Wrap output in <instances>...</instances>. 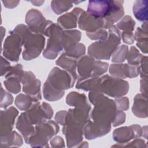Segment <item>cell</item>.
I'll return each instance as SVG.
<instances>
[{"instance_id":"cb8c5ba5","label":"cell","mask_w":148,"mask_h":148,"mask_svg":"<svg viewBox=\"0 0 148 148\" xmlns=\"http://www.w3.org/2000/svg\"><path fill=\"white\" fill-rule=\"evenodd\" d=\"M43 95L46 99L48 101H57L61 98L64 94V91H59L53 88L46 81L43 86Z\"/></svg>"},{"instance_id":"5b68a950","label":"cell","mask_w":148,"mask_h":148,"mask_svg":"<svg viewBox=\"0 0 148 148\" xmlns=\"http://www.w3.org/2000/svg\"><path fill=\"white\" fill-rule=\"evenodd\" d=\"M76 79L77 75L55 67L50 72L46 82L55 89L64 91L72 87Z\"/></svg>"},{"instance_id":"4fadbf2b","label":"cell","mask_w":148,"mask_h":148,"mask_svg":"<svg viewBox=\"0 0 148 148\" xmlns=\"http://www.w3.org/2000/svg\"><path fill=\"white\" fill-rule=\"evenodd\" d=\"M111 10V1H90L87 12L97 18L108 17Z\"/></svg>"},{"instance_id":"8d00e7d4","label":"cell","mask_w":148,"mask_h":148,"mask_svg":"<svg viewBox=\"0 0 148 148\" xmlns=\"http://www.w3.org/2000/svg\"><path fill=\"white\" fill-rule=\"evenodd\" d=\"M66 113H67L66 111L62 110V111L58 112L56 114V116L55 117V120L57 123H60L62 125H64Z\"/></svg>"},{"instance_id":"4316f807","label":"cell","mask_w":148,"mask_h":148,"mask_svg":"<svg viewBox=\"0 0 148 148\" xmlns=\"http://www.w3.org/2000/svg\"><path fill=\"white\" fill-rule=\"evenodd\" d=\"M135 25V22L129 16H125L117 24V28L124 32H131L134 29Z\"/></svg>"},{"instance_id":"ba28073f","label":"cell","mask_w":148,"mask_h":148,"mask_svg":"<svg viewBox=\"0 0 148 148\" xmlns=\"http://www.w3.org/2000/svg\"><path fill=\"white\" fill-rule=\"evenodd\" d=\"M4 43L3 54L5 57L12 61H17L23 45L22 37L18 34L10 32Z\"/></svg>"},{"instance_id":"603a6c76","label":"cell","mask_w":148,"mask_h":148,"mask_svg":"<svg viewBox=\"0 0 148 148\" xmlns=\"http://www.w3.org/2000/svg\"><path fill=\"white\" fill-rule=\"evenodd\" d=\"M56 64L66 71L77 75L76 72V67L77 65L76 59L69 57L64 53L57 60Z\"/></svg>"},{"instance_id":"8fae6325","label":"cell","mask_w":148,"mask_h":148,"mask_svg":"<svg viewBox=\"0 0 148 148\" xmlns=\"http://www.w3.org/2000/svg\"><path fill=\"white\" fill-rule=\"evenodd\" d=\"M110 73L114 77L119 79L135 77L140 73L139 65L125 64H112L109 69Z\"/></svg>"},{"instance_id":"83f0119b","label":"cell","mask_w":148,"mask_h":148,"mask_svg":"<svg viewBox=\"0 0 148 148\" xmlns=\"http://www.w3.org/2000/svg\"><path fill=\"white\" fill-rule=\"evenodd\" d=\"M64 53L66 56L72 57L75 59H77L85 53L86 48L84 45L82 43H76L70 47L65 50Z\"/></svg>"},{"instance_id":"d6a6232c","label":"cell","mask_w":148,"mask_h":148,"mask_svg":"<svg viewBox=\"0 0 148 148\" xmlns=\"http://www.w3.org/2000/svg\"><path fill=\"white\" fill-rule=\"evenodd\" d=\"M125 120V114L122 110H116V114L112 121L113 126H118L123 124Z\"/></svg>"},{"instance_id":"1f68e13d","label":"cell","mask_w":148,"mask_h":148,"mask_svg":"<svg viewBox=\"0 0 148 148\" xmlns=\"http://www.w3.org/2000/svg\"><path fill=\"white\" fill-rule=\"evenodd\" d=\"M117 98L114 102L116 104V109L119 110H126L128 109L129 102L128 99L127 97H119Z\"/></svg>"},{"instance_id":"9c48e42d","label":"cell","mask_w":148,"mask_h":148,"mask_svg":"<svg viewBox=\"0 0 148 148\" xmlns=\"http://www.w3.org/2000/svg\"><path fill=\"white\" fill-rule=\"evenodd\" d=\"M78 24L80 29L86 31L87 32H92L99 29H105L103 18L95 17L84 11L78 18Z\"/></svg>"},{"instance_id":"f546056e","label":"cell","mask_w":148,"mask_h":148,"mask_svg":"<svg viewBox=\"0 0 148 148\" xmlns=\"http://www.w3.org/2000/svg\"><path fill=\"white\" fill-rule=\"evenodd\" d=\"M128 53L127 46L121 45V46H118L114 51V54L112 58V61L114 62H123L127 58Z\"/></svg>"},{"instance_id":"74e56055","label":"cell","mask_w":148,"mask_h":148,"mask_svg":"<svg viewBox=\"0 0 148 148\" xmlns=\"http://www.w3.org/2000/svg\"><path fill=\"white\" fill-rule=\"evenodd\" d=\"M140 80V90L143 95L147 97V78H142Z\"/></svg>"},{"instance_id":"484cf974","label":"cell","mask_w":148,"mask_h":148,"mask_svg":"<svg viewBox=\"0 0 148 148\" xmlns=\"http://www.w3.org/2000/svg\"><path fill=\"white\" fill-rule=\"evenodd\" d=\"M73 3H75V1H52L51 2V7L54 13L60 14L71 8Z\"/></svg>"},{"instance_id":"d590c367","label":"cell","mask_w":148,"mask_h":148,"mask_svg":"<svg viewBox=\"0 0 148 148\" xmlns=\"http://www.w3.org/2000/svg\"><path fill=\"white\" fill-rule=\"evenodd\" d=\"M121 37L124 43L127 44H132L134 42V34L132 32H123Z\"/></svg>"},{"instance_id":"d4e9b609","label":"cell","mask_w":148,"mask_h":148,"mask_svg":"<svg viewBox=\"0 0 148 148\" xmlns=\"http://www.w3.org/2000/svg\"><path fill=\"white\" fill-rule=\"evenodd\" d=\"M6 80L4 81V84L8 90L11 92L17 94L20 91V81L21 79L18 76L13 75H6Z\"/></svg>"},{"instance_id":"f35d334b","label":"cell","mask_w":148,"mask_h":148,"mask_svg":"<svg viewBox=\"0 0 148 148\" xmlns=\"http://www.w3.org/2000/svg\"><path fill=\"white\" fill-rule=\"evenodd\" d=\"M4 3V5L8 8H13L16 6L18 3H19V1H3L2 2Z\"/></svg>"},{"instance_id":"7a4b0ae2","label":"cell","mask_w":148,"mask_h":148,"mask_svg":"<svg viewBox=\"0 0 148 148\" xmlns=\"http://www.w3.org/2000/svg\"><path fill=\"white\" fill-rule=\"evenodd\" d=\"M121 35L116 26H112L109 29V35L106 39L99 40L92 43L88 49V53L91 57L100 60H109L111 55L120 43Z\"/></svg>"},{"instance_id":"9a60e30c","label":"cell","mask_w":148,"mask_h":148,"mask_svg":"<svg viewBox=\"0 0 148 148\" xmlns=\"http://www.w3.org/2000/svg\"><path fill=\"white\" fill-rule=\"evenodd\" d=\"M83 11L81 8H75L71 12L65 13L60 16L57 20L58 25L62 28L65 29L75 28L77 25V21Z\"/></svg>"},{"instance_id":"7402d4cb","label":"cell","mask_w":148,"mask_h":148,"mask_svg":"<svg viewBox=\"0 0 148 148\" xmlns=\"http://www.w3.org/2000/svg\"><path fill=\"white\" fill-rule=\"evenodd\" d=\"M66 102L70 106H84L90 105L87 102V98L83 94H79L77 92H71L66 97Z\"/></svg>"},{"instance_id":"52a82bcc","label":"cell","mask_w":148,"mask_h":148,"mask_svg":"<svg viewBox=\"0 0 148 148\" xmlns=\"http://www.w3.org/2000/svg\"><path fill=\"white\" fill-rule=\"evenodd\" d=\"M25 21L30 30L37 34H45L49 25L52 23L46 20L42 14L35 9H30L26 14Z\"/></svg>"},{"instance_id":"5bb4252c","label":"cell","mask_w":148,"mask_h":148,"mask_svg":"<svg viewBox=\"0 0 148 148\" xmlns=\"http://www.w3.org/2000/svg\"><path fill=\"white\" fill-rule=\"evenodd\" d=\"M123 1H111V10L109 16L103 18L105 20V29L110 28L115 22L119 20L124 15Z\"/></svg>"},{"instance_id":"44dd1931","label":"cell","mask_w":148,"mask_h":148,"mask_svg":"<svg viewBox=\"0 0 148 148\" xmlns=\"http://www.w3.org/2000/svg\"><path fill=\"white\" fill-rule=\"evenodd\" d=\"M40 99L29 95L20 94L17 96L15 99V104L21 110H26L29 109L35 103L38 102Z\"/></svg>"},{"instance_id":"e575fe53","label":"cell","mask_w":148,"mask_h":148,"mask_svg":"<svg viewBox=\"0 0 148 148\" xmlns=\"http://www.w3.org/2000/svg\"><path fill=\"white\" fill-rule=\"evenodd\" d=\"M1 91L5 95L4 99H1V107L6 108L8 105H10L13 102V97L5 91H3L2 87H1Z\"/></svg>"},{"instance_id":"d6986e66","label":"cell","mask_w":148,"mask_h":148,"mask_svg":"<svg viewBox=\"0 0 148 148\" xmlns=\"http://www.w3.org/2000/svg\"><path fill=\"white\" fill-rule=\"evenodd\" d=\"M147 0H138L134 3L132 12L135 18L140 21H147Z\"/></svg>"},{"instance_id":"6da1fadb","label":"cell","mask_w":148,"mask_h":148,"mask_svg":"<svg viewBox=\"0 0 148 148\" xmlns=\"http://www.w3.org/2000/svg\"><path fill=\"white\" fill-rule=\"evenodd\" d=\"M11 32L18 34L22 37L24 47L23 58L25 60H30L39 56L45 45V38L42 34L34 33L23 24L17 25Z\"/></svg>"},{"instance_id":"30bf717a","label":"cell","mask_w":148,"mask_h":148,"mask_svg":"<svg viewBox=\"0 0 148 148\" xmlns=\"http://www.w3.org/2000/svg\"><path fill=\"white\" fill-rule=\"evenodd\" d=\"M142 134V129L138 124L130 127H123L116 129L113 132V139L121 143H125L133 138L140 137Z\"/></svg>"},{"instance_id":"277c9868","label":"cell","mask_w":148,"mask_h":148,"mask_svg":"<svg viewBox=\"0 0 148 148\" xmlns=\"http://www.w3.org/2000/svg\"><path fill=\"white\" fill-rule=\"evenodd\" d=\"M99 91L114 98H119L126 94L129 85L122 79L110 77L106 75L100 77Z\"/></svg>"},{"instance_id":"8992f818","label":"cell","mask_w":148,"mask_h":148,"mask_svg":"<svg viewBox=\"0 0 148 148\" xmlns=\"http://www.w3.org/2000/svg\"><path fill=\"white\" fill-rule=\"evenodd\" d=\"M58 125L53 121H45L36 124L35 133L29 138L28 143L36 144L35 146H43V144L47 143V141L54 135L58 132Z\"/></svg>"},{"instance_id":"7c38bea8","label":"cell","mask_w":148,"mask_h":148,"mask_svg":"<svg viewBox=\"0 0 148 148\" xmlns=\"http://www.w3.org/2000/svg\"><path fill=\"white\" fill-rule=\"evenodd\" d=\"M23 84V91L29 96L37 97L41 99L40 82L36 79L35 75L31 72H24L21 79Z\"/></svg>"},{"instance_id":"e0dca14e","label":"cell","mask_w":148,"mask_h":148,"mask_svg":"<svg viewBox=\"0 0 148 148\" xmlns=\"http://www.w3.org/2000/svg\"><path fill=\"white\" fill-rule=\"evenodd\" d=\"M17 114L18 111L13 107H10L5 111H1V127L5 125V136L10 134Z\"/></svg>"},{"instance_id":"4dcf8cb0","label":"cell","mask_w":148,"mask_h":148,"mask_svg":"<svg viewBox=\"0 0 148 148\" xmlns=\"http://www.w3.org/2000/svg\"><path fill=\"white\" fill-rule=\"evenodd\" d=\"M87 36L91 39L103 40L107 39L108 36V32L105 29H99L92 32H86Z\"/></svg>"},{"instance_id":"ac0fdd59","label":"cell","mask_w":148,"mask_h":148,"mask_svg":"<svg viewBox=\"0 0 148 148\" xmlns=\"http://www.w3.org/2000/svg\"><path fill=\"white\" fill-rule=\"evenodd\" d=\"M132 109L133 113L138 117H147V97L145 96L142 94H138L135 97Z\"/></svg>"},{"instance_id":"ffe728a7","label":"cell","mask_w":148,"mask_h":148,"mask_svg":"<svg viewBox=\"0 0 148 148\" xmlns=\"http://www.w3.org/2000/svg\"><path fill=\"white\" fill-rule=\"evenodd\" d=\"M81 33L77 30L64 31L63 32V49L67 50L70 47L77 43L80 40Z\"/></svg>"},{"instance_id":"f1b7e54d","label":"cell","mask_w":148,"mask_h":148,"mask_svg":"<svg viewBox=\"0 0 148 148\" xmlns=\"http://www.w3.org/2000/svg\"><path fill=\"white\" fill-rule=\"evenodd\" d=\"M143 56L139 53L138 50L134 46H131L128 51L127 59L130 65H139L143 58Z\"/></svg>"},{"instance_id":"2e32d148","label":"cell","mask_w":148,"mask_h":148,"mask_svg":"<svg viewBox=\"0 0 148 148\" xmlns=\"http://www.w3.org/2000/svg\"><path fill=\"white\" fill-rule=\"evenodd\" d=\"M96 61L90 56L82 57L77 63V71L82 77L94 76Z\"/></svg>"},{"instance_id":"ab89813d","label":"cell","mask_w":148,"mask_h":148,"mask_svg":"<svg viewBox=\"0 0 148 148\" xmlns=\"http://www.w3.org/2000/svg\"><path fill=\"white\" fill-rule=\"evenodd\" d=\"M31 2L35 6H40L44 3V1H31Z\"/></svg>"},{"instance_id":"836d02e7","label":"cell","mask_w":148,"mask_h":148,"mask_svg":"<svg viewBox=\"0 0 148 148\" xmlns=\"http://www.w3.org/2000/svg\"><path fill=\"white\" fill-rule=\"evenodd\" d=\"M147 57L143 56L141 61L140 68V75L142 78H147Z\"/></svg>"},{"instance_id":"3957f363","label":"cell","mask_w":148,"mask_h":148,"mask_svg":"<svg viewBox=\"0 0 148 148\" xmlns=\"http://www.w3.org/2000/svg\"><path fill=\"white\" fill-rule=\"evenodd\" d=\"M63 32L62 28L52 23L47 28L45 35L49 39L47 47L43 52V56L48 59H54L63 49Z\"/></svg>"}]
</instances>
